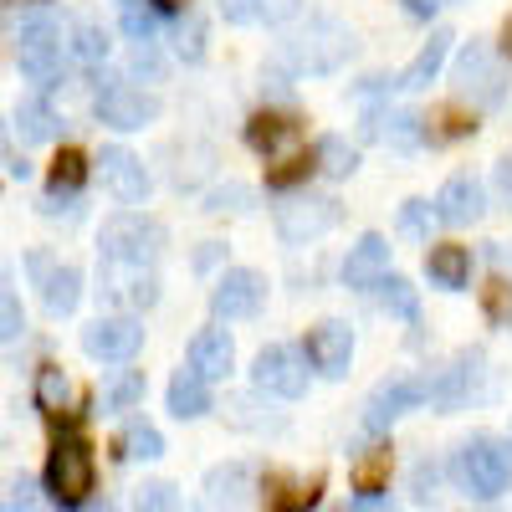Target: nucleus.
Instances as JSON below:
<instances>
[{
    "label": "nucleus",
    "mask_w": 512,
    "mask_h": 512,
    "mask_svg": "<svg viewBox=\"0 0 512 512\" xmlns=\"http://www.w3.org/2000/svg\"><path fill=\"white\" fill-rule=\"evenodd\" d=\"M287 57H292L297 72H313V77L338 72V67L354 57V31H349L344 21L318 16V21H308V31H297V36L287 41Z\"/></svg>",
    "instance_id": "obj_1"
},
{
    "label": "nucleus",
    "mask_w": 512,
    "mask_h": 512,
    "mask_svg": "<svg viewBox=\"0 0 512 512\" xmlns=\"http://www.w3.org/2000/svg\"><path fill=\"white\" fill-rule=\"evenodd\" d=\"M456 477L466 492H477V497H502L507 482H512V451L492 436H477V441H466L456 451Z\"/></svg>",
    "instance_id": "obj_2"
},
{
    "label": "nucleus",
    "mask_w": 512,
    "mask_h": 512,
    "mask_svg": "<svg viewBox=\"0 0 512 512\" xmlns=\"http://www.w3.org/2000/svg\"><path fill=\"white\" fill-rule=\"evenodd\" d=\"M456 93L472 98V108H497L507 98V62L497 47L487 41H472L461 57H456Z\"/></svg>",
    "instance_id": "obj_3"
},
{
    "label": "nucleus",
    "mask_w": 512,
    "mask_h": 512,
    "mask_svg": "<svg viewBox=\"0 0 512 512\" xmlns=\"http://www.w3.org/2000/svg\"><path fill=\"white\" fill-rule=\"evenodd\" d=\"M159 226L149 216H113L98 236V251H103V262H123V267H149L154 256H159Z\"/></svg>",
    "instance_id": "obj_4"
},
{
    "label": "nucleus",
    "mask_w": 512,
    "mask_h": 512,
    "mask_svg": "<svg viewBox=\"0 0 512 512\" xmlns=\"http://www.w3.org/2000/svg\"><path fill=\"white\" fill-rule=\"evenodd\" d=\"M93 482H98V466H93L88 441L62 436L57 451H52V461H47V487H52V497L67 502V507H77V502H88Z\"/></svg>",
    "instance_id": "obj_5"
},
{
    "label": "nucleus",
    "mask_w": 512,
    "mask_h": 512,
    "mask_svg": "<svg viewBox=\"0 0 512 512\" xmlns=\"http://www.w3.org/2000/svg\"><path fill=\"white\" fill-rule=\"evenodd\" d=\"M251 384H256L262 395L297 400V395L308 390V359L297 354L292 344H272V349L256 354V364H251Z\"/></svg>",
    "instance_id": "obj_6"
},
{
    "label": "nucleus",
    "mask_w": 512,
    "mask_h": 512,
    "mask_svg": "<svg viewBox=\"0 0 512 512\" xmlns=\"http://www.w3.org/2000/svg\"><path fill=\"white\" fill-rule=\"evenodd\" d=\"M21 72L36 88H52L62 72V26L52 16H36L21 26Z\"/></svg>",
    "instance_id": "obj_7"
},
{
    "label": "nucleus",
    "mask_w": 512,
    "mask_h": 512,
    "mask_svg": "<svg viewBox=\"0 0 512 512\" xmlns=\"http://www.w3.org/2000/svg\"><path fill=\"white\" fill-rule=\"evenodd\" d=\"M139 344H144V323L128 318V313L98 318V323L82 328V349H88V359H98V364H128L139 354Z\"/></svg>",
    "instance_id": "obj_8"
},
{
    "label": "nucleus",
    "mask_w": 512,
    "mask_h": 512,
    "mask_svg": "<svg viewBox=\"0 0 512 512\" xmlns=\"http://www.w3.org/2000/svg\"><path fill=\"white\" fill-rule=\"evenodd\" d=\"M98 118L108 123V128H144V123H154L159 118V98H149L144 88H134V82H123V77H113V82H103V93H98Z\"/></svg>",
    "instance_id": "obj_9"
},
{
    "label": "nucleus",
    "mask_w": 512,
    "mask_h": 512,
    "mask_svg": "<svg viewBox=\"0 0 512 512\" xmlns=\"http://www.w3.org/2000/svg\"><path fill=\"white\" fill-rule=\"evenodd\" d=\"M262 297H267V282L262 272H251V267H231L216 292H210V313H216L221 323H236V318H251L256 308H262Z\"/></svg>",
    "instance_id": "obj_10"
},
{
    "label": "nucleus",
    "mask_w": 512,
    "mask_h": 512,
    "mask_svg": "<svg viewBox=\"0 0 512 512\" xmlns=\"http://www.w3.org/2000/svg\"><path fill=\"white\" fill-rule=\"evenodd\" d=\"M420 400H425V379H390V384H379V390L369 395L364 425H369L374 436H384V431H390L405 410H415Z\"/></svg>",
    "instance_id": "obj_11"
},
{
    "label": "nucleus",
    "mask_w": 512,
    "mask_h": 512,
    "mask_svg": "<svg viewBox=\"0 0 512 512\" xmlns=\"http://www.w3.org/2000/svg\"><path fill=\"white\" fill-rule=\"evenodd\" d=\"M98 169H103V185H108L123 205H144V200H149V175H144V159H139L134 149H123V144L103 149Z\"/></svg>",
    "instance_id": "obj_12"
},
{
    "label": "nucleus",
    "mask_w": 512,
    "mask_h": 512,
    "mask_svg": "<svg viewBox=\"0 0 512 512\" xmlns=\"http://www.w3.org/2000/svg\"><path fill=\"white\" fill-rule=\"evenodd\" d=\"M308 359L323 379H344L354 359V328L349 323H318L308 333Z\"/></svg>",
    "instance_id": "obj_13"
},
{
    "label": "nucleus",
    "mask_w": 512,
    "mask_h": 512,
    "mask_svg": "<svg viewBox=\"0 0 512 512\" xmlns=\"http://www.w3.org/2000/svg\"><path fill=\"white\" fill-rule=\"evenodd\" d=\"M482 210H487L482 185H477L472 175H451V180L441 185V195H436V210H431V216H436L441 226H472Z\"/></svg>",
    "instance_id": "obj_14"
},
{
    "label": "nucleus",
    "mask_w": 512,
    "mask_h": 512,
    "mask_svg": "<svg viewBox=\"0 0 512 512\" xmlns=\"http://www.w3.org/2000/svg\"><path fill=\"white\" fill-rule=\"evenodd\" d=\"M338 221V205L333 200H292L277 210V231L282 241H318L323 231H333Z\"/></svg>",
    "instance_id": "obj_15"
},
{
    "label": "nucleus",
    "mask_w": 512,
    "mask_h": 512,
    "mask_svg": "<svg viewBox=\"0 0 512 512\" xmlns=\"http://www.w3.org/2000/svg\"><path fill=\"white\" fill-rule=\"evenodd\" d=\"M108 303H123V308H149L159 297V282L149 267H123V262H103V287Z\"/></svg>",
    "instance_id": "obj_16"
},
{
    "label": "nucleus",
    "mask_w": 512,
    "mask_h": 512,
    "mask_svg": "<svg viewBox=\"0 0 512 512\" xmlns=\"http://www.w3.org/2000/svg\"><path fill=\"white\" fill-rule=\"evenodd\" d=\"M190 369L205 379H226L236 369V344L226 328H200L195 344H190Z\"/></svg>",
    "instance_id": "obj_17"
},
{
    "label": "nucleus",
    "mask_w": 512,
    "mask_h": 512,
    "mask_svg": "<svg viewBox=\"0 0 512 512\" xmlns=\"http://www.w3.org/2000/svg\"><path fill=\"white\" fill-rule=\"evenodd\" d=\"M384 272H390V241L384 236H364L359 246H349V256H344V282L349 287H374Z\"/></svg>",
    "instance_id": "obj_18"
},
{
    "label": "nucleus",
    "mask_w": 512,
    "mask_h": 512,
    "mask_svg": "<svg viewBox=\"0 0 512 512\" xmlns=\"http://www.w3.org/2000/svg\"><path fill=\"white\" fill-rule=\"evenodd\" d=\"M446 52H451V31H436L425 47L415 52V62L400 72V82L395 88H405V93H420V88H431L436 82V72H441V62H446Z\"/></svg>",
    "instance_id": "obj_19"
},
{
    "label": "nucleus",
    "mask_w": 512,
    "mask_h": 512,
    "mask_svg": "<svg viewBox=\"0 0 512 512\" xmlns=\"http://www.w3.org/2000/svg\"><path fill=\"white\" fill-rule=\"evenodd\" d=\"M169 410H175L180 420H200L210 410V379L195 374V369H180L175 379H169Z\"/></svg>",
    "instance_id": "obj_20"
},
{
    "label": "nucleus",
    "mask_w": 512,
    "mask_h": 512,
    "mask_svg": "<svg viewBox=\"0 0 512 512\" xmlns=\"http://www.w3.org/2000/svg\"><path fill=\"white\" fill-rule=\"evenodd\" d=\"M41 303H47L52 318L77 313V303H82V277H77V267H52L47 277H41Z\"/></svg>",
    "instance_id": "obj_21"
},
{
    "label": "nucleus",
    "mask_w": 512,
    "mask_h": 512,
    "mask_svg": "<svg viewBox=\"0 0 512 512\" xmlns=\"http://www.w3.org/2000/svg\"><path fill=\"white\" fill-rule=\"evenodd\" d=\"M425 277H431L436 287H446V292H461L466 277H472V256H466V246H436L431 256H425Z\"/></svg>",
    "instance_id": "obj_22"
},
{
    "label": "nucleus",
    "mask_w": 512,
    "mask_h": 512,
    "mask_svg": "<svg viewBox=\"0 0 512 512\" xmlns=\"http://www.w3.org/2000/svg\"><path fill=\"white\" fill-rule=\"evenodd\" d=\"M369 139L390 144V149H415L425 139V123L415 113H374L369 118Z\"/></svg>",
    "instance_id": "obj_23"
},
{
    "label": "nucleus",
    "mask_w": 512,
    "mask_h": 512,
    "mask_svg": "<svg viewBox=\"0 0 512 512\" xmlns=\"http://www.w3.org/2000/svg\"><path fill=\"white\" fill-rule=\"evenodd\" d=\"M246 139H251V149H262V154H282V149L297 144V123L272 118V113H256V118L246 123Z\"/></svg>",
    "instance_id": "obj_24"
},
{
    "label": "nucleus",
    "mask_w": 512,
    "mask_h": 512,
    "mask_svg": "<svg viewBox=\"0 0 512 512\" xmlns=\"http://www.w3.org/2000/svg\"><path fill=\"white\" fill-rule=\"evenodd\" d=\"M16 128H21L26 144H52V139L62 134V118L41 103V98H26V103L16 108Z\"/></svg>",
    "instance_id": "obj_25"
},
{
    "label": "nucleus",
    "mask_w": 512,
    "mask_h": 512,
    "mask_svg": "<svg viewBox=\"0 0 512 512\" xmlns=\"http://www.w3.org/2000/svg\"><path fill=\"white\" fill-rule=\"evenodd\" d=\"M36 405L47 415H62L72 405V384H67V374L57 364H41V374H36Z\"/></svg>",
    "instance_id": "obj_26"
},
{
    "label": "nucleus",
    "mask_w": 512,
    "mask_h": 512,
    "mask_svg": "<svg viewBox=\"0 0 512 512\" xmlns=\"http://www.w3.org/2000/svg\"><path fill=\"white\" fill-rule=\"evenodd\" d=\"M313 169H323V175H333V180H344V175H354V169H359V149L349 139H323L318 154H313Z\"/></svg>",
    "instance_id": "obj_27"
},
{
    "label": "nucleus",
    "mask_w": 512,
    "mask_h": 512,
    "mask_svg": "<svg viewBox=\"0 0 512 512\" xmlns=\"http://www.w3.org/2000/svg\"><path fill=\"white\" fill-rule=\"evenodd\" d=\"M374 287H379V303H384V313H395V318H405V323H415V318H420L415 287H410L405 277H379Z\"/></svg>",
    "instance_id": "obj_28"
},
{
    "label": "nucleus",
    "mask_w": 512,
    "mask_h": 512,
    "mask_svg": "<svg viewBox=\"0 0 512 512\" xmlns=\"http://www.w3.org/2000/svg\"><path fill=\"white\" fill-rule=\"evenodd\" d=\"M123 456H128V461H159V456H164V436L154 431V425L134 420V425L123 431Z\"/></svg>",
    "instance_id": "obj_29"
},
{
    "label": "nucleus",
    "mask_w": 512,
    "mask_h": 512,
    "mask_svg": "<svg viewBox=\"0 0 512 512\" xmlns=\"http://www.w3.org/2000/svg\"><path fill=\"white\" fill-rule=\"evenodd\" d=\"M82 180H88V159H82L77 149H67V154L52 164V195H77Z\"/></svg>",
    "instance_id": "obj_30"
},
{
    "label": "nucleus",
    "mask_w": 512,
    "mask_h": 512,
    "mask_svg": "<svg viewBox=\"0 0 512 512\" xmlns=\"http://www.w3.org/2000/svg\"><path fill=\"white\" fill-rule=\"evenodd\" d=\"M72 36H77V41H72L77 62L98 67V62L108 57V36H103V26H98V21H77V31H72Z\"/></svg>",
    "instance_id": "obj_31"
},
{
    "label": "nucleus",
    "mask_w": 512,
    "mask_h": 512,
    "mask_svg": "<svg viewBox=\"0 0 512 512\" xmlns=\"http://www.w3.org/2000/svg\"><path fill=\"white\" fill-rule=\"evenodd\" d=\"M139 400H144V374H134V369H123L103 390V410H128V405H139Z\"/></svg>",
    "instance_id": "obj_32"
},
{
    "label": "nucleus",
    "mask_w": 512,
    "mask_h": 512,
    "mask_svg": "<svg viewBox=\"0 0 512 512\" xmlns=\"http://www.w3.org/2000/svg\"><path fill=\"white\" fill-rule=\"evenodd\" d=\"M175 52H180L185 62H200V57H205V21H200V16L180 21V31H175Z\"/></svg>",
    "instance_id": "obj_33"
},
{
    "label": "nucleus",
    "mask_w": 512,
    "mask_h": 512,
    "mask_svg": "<svg viewBox=\"0 0 512 512\" xmlns=\"http://www.w3.org/2000/svg\"><path fill=\"white\" fill-rule=\"evenodd\" d=\"M21 328H26V313H21V303H16V292L0 287V344L21 338Z\"/></svg>",
    "instance_id": "obj_34"
},
{
    "label": "nucleus",
    "mask_w": 512,
    "mask_h": 512,
    "mask_svg": "<svg viewBox=\"0 0 512 512\" xmlns=\"http://www.w3.org/2000/svg\"><path fill=\"white\" fill-rule=\"evenodd\" d=\"M246 482H251V472H246L241 461H231V466H216V472L205 477V487L216 492V497H231V492H241Z\"/></svg>",
    "instance_id": "obj_35"
},
{
    "label": "nucleus",
    "mask_w": 512,
    "mask_h": 512,
    "mask_svg": "<svg viewBox=\"0 0 512 512\" xmlns=\"http://www.w3.org/2000/svg\"><path fill=\"white\" fill-rule=\"evenodd\" d=\"M205 210H231V216H246L251 210V190L246 185H226V190H210V200H205Z\"/></svg>",
    "instance_id": "obj_36"
},
{
    "label": "nucleus",
    "mask_w": 512,
    "mask_h": 512,
    "mask_svg": "<svg viewBox=\"0 0 512 512\" xmlns=\"http://www.w3.org/2000/svg\"><path fill=\"white\" fill-rule=\"evenodd\" d=\"M384 472H390V451H374V456H364V461L354 466V482H359V492H379Z\"/></svg>",
    "instance_id": "obj_37"
},
{
    "label": "nucleus",
    "mask_w": 512,
    "mask_h": 512,
    "mask_svg": "<svg viewBox=\"0 0 512 512\" xmlns=\"http://www.w3.org/2000/svg\"><path fill=\"white\" fill-rule=\"evenodd\" d=\"M128 72L134 77H159L164 72V62H159V52H154V41H134V57H128Z\"/></svg>",
    "instance_id": "obj_38"
},
{
    "label": "nucleus",
    "mask_w": 512,
    "mask_h": 512,
    "mask_svg": "<svg viewBox=\"0 0 512 512\" xmlns=\"http://www.w3.org/2000/svg\"><path fill=\"white\" fill-rule=\"evenodd\" d=\"M400 231L405 236H425V231H431V205H425V200H405L400 205Z\"/></svg>",
    "instance_id": "obj_39"
},
{
    "label": "nucleus",
    "mask_w": 512,
    "mask_h": 512,
    "mask_svg": "<svg viewBox=\"0 0 512 512\" xmlns=\"http://www.w3.org/2000/svg\"><path fill=\"white\" fill-rule=\"evenodd\" d=\"M123 31L134 36V41H149L154 36V16L139 6V0H123Z\"/></svg>",
    "instance_id": "obj_40"
},
{
    "label": "nucleus",
    "mask_w": 512,
    "mask_h": 512,
    "mask_svg": "<svg viewBox=\"0 0 512 512\" xmlns=\"http://www.w3.org/2000/svg\"><path fill=\"white\" fill-rule=\"evenodd\" d=\"M308 175H313V159H303V154H297V159H287L282 169H272V175H267V185H272V190H287V185L308 180Z\"/></svg>",
    "instance_id": "obj_41"
},
{
    "label": "nucleus",
    "mask_w": 512,
    "mask_h": 512,
    "mask_svg": "<svg viewBox=\"0 0 512 512\" xmlns=\"http://www.w3.org/2000/svg\"><path fill=\"white\" fill-rule=\"evenodd\" d=\"M267 11V0H221V16L236 21V26H251V21H262Z\"/></svg>",
    "instance_id": "obj_42"
},
{
    "label": "nucleus",
    "mask_w": 512,
    "mask_h": 512,
    "mask_svg": "<svg viewBox=\"0 0 512 512\" xmlns=\"http://www.w3.org/2000/svg\"><path fill=\"white\" fill-rule=\"evenodd\" d=\"M139 502H144V507H175V487H169V482H149Z\"/></svg>",
    "instance_id": "obj_43"
},
{
    "label": "nucleus",
    "mask_w": 512,
    "mask_h": 512,
    "mask_svg": "<svg viewBox=\"0 0 512 512\" xmlns=\"http://www.w3.org/2000/svg\"><path fill=\"white\" fill-rule=\"evenodd\" d=\"M497 190H502V200L512 205V159H502V164H497Z\"/></svg>",
    "instance_id": "obj_44"
},
{
    "label": "nucleus",
    "mask_w": 512,
    "mask_h": 512,
    "mask_svg": "<svg viewBox=\"0 0 512 512\" xmlns=\"http://www.w3.org/2000/svg\"><path fill=\"white\" fill-rule=\"evenodd\" d=\"M6 154H11V139H6V123H0V164H6Z\"/></svg>",
    "instance_id": "obj_45"
},
{
    "label": "nucleus",
    "mask_w": 512,
    "mask_h": 512,
    "mask_svg": "<svg viewBox=\"0 0 512 512\" xmlns=\"http://www.w3.org/2000/svg\"><path fill=\"white\" fill-rule=\"evenodd\" d=\"M159 11H185V0H154Z\"/></svg>",
    "instance_id": "obj_46"
},
{
    "label": "nucleus",
    "mask_w": 512,
    "mask_h": 512,
    "mask_svg": "<svg viewBox=\"0 0 512 512\" xmlns=\"http://www.w3.org/2000/svg\"><path fill=\"white\" fill-rule=\"evenodd\" d=\"M502 52L512 57V21H507V31H502Z\"/></svg>",
    "instance_id": "obj_47"
},
{
    "label": "nucleus",
    "mask_w": 512,
    "mask_h": 512,
    "mask_svg": "<svg viewBox=\"0 0 512 512\" xmlns=\"http://www.w3.org/2000/svg\"><path fill=\"white\" fill-rule=\"evenodd\" d=\"M16 6H21V0H16Z\"/></svg>",
    "instance_id": "obj_48"
}]
</instances>
